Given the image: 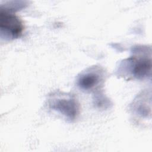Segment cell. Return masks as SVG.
<instances>
[{
    "label": "cell",
    "instance_id": "cell-1",
    "mask_svg": "<svg viewBox=\"0 0 152 152\" xmlns=\"http://www.w3.org/2000/svg\"><path fill=\"white\" fill-rule=\"evenodd\" d=\"M133 56L125 60L120 66L125 68L133 77L142 80L150 76L151 69V56L147 55V49L143 47L135 48Z\"/></svg>",
    "mask_w": 152,
    "mask_h": 152
},
{
    "label": "cell",
    "instance_id": "cell-2",
    "mask_svg": "<svg viewBox=\"0 0 152 152\" xmlns=\"http://www.w3.org/2000/svg\"><path fill=\"white\" fill-rule=\"evenodd\" d=\"M14 10L2 5L0 7V36L5 40L19 38L23 34L24 25Z\"/></svg>",
    "mask_w": 152,
    "mask_h": 152
},
{
    "label": "cell",
    "instance_id": "cell-3",
    "mask_svg": "<svg viewBox=\"0 0 152 152\" xmlns=\"http://www.w3.org/2000/svg\"><path fill=\"white\" fill-rule=\"evenodd\" d=\"M48 106L71 121L75 120L80 113V105L75 97L65 93L58 91L50 95Z\"/></svg>",
    "mask_w": 152,
    "mask_h": 152
},
{
    "label": "cell",
    "instance_id": "cell-4",
    "mask_svg": "<svg viewBox=\"0 0 152 152\" xmlns=\"http://www.w3.org/2000/svg\"><path fill=\"white\" fill-rule=\"evenodd\" d=\"M102 77V71L100 68H91L78 76L77 83L78 86L83 90H91L100 84Z\"/></svg>",
    "mask_w": 152,
    "mask_h": 152
}]
</instances>
